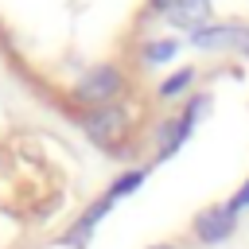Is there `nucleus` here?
Here are the masks:
<instances>
[{
  "instance_id": "3",
  "label": "nucleus",
  "mask_w": 249,
  "mask_h": 249,
  "mask_svg": "<svg viewBox=\"0 0 249 249\" xmlns=\"http://www.w3.org/2000/svg\"><path fill=\"white\" fill-rule=\"evenodd\" d=\"M233 226H237V210L226 202V206H214V210H206L202 218H198V226H195V233L202 237V241H226L230 233H233Z\"/></svg>"
},
{
  "instance_id": "9",
  "label": "nucleus",
  "mask_w": 249,
  "mask_h": 249,
  "mask_svg": "<svg viewBox=\"0 0 249 249\" xmlns=\"http://www.w3.org/2000/svg\"><path fill=\"white\" fill-rule=\"evenodd\" d=\"M187 82H191V70H183V74L167 78V82L160 86V93H163V97H175V93H183V89H187Z\"/></svg>"
},
{
  "instance_id": "12",
  "label": "nucleus",
  "mask_w": 249,
  "mask_h": 249,
  "mask_svg": "<svg viewBox=\"0 0 249 249\" xmlns=\"http://www.w3.org/2000/svg\"><path fill=\"white\" fill-rule=\"evenodd\" d=\"M156 249H171V245H156Z\"/></svg>"
},
{
  "instance_id": "5",
  "label": "nucleus",
  "mask_w": 249,
  "mask_h": 249,
  "mask_svg": "<svg viewBox=\"0 0 249 249\" xmlns=\"http://www.w3.org/2000/svg\"><path fill=\"white\" fill-rule=\"evenodd\" d=\"M233 39H237V23H233V27H226V23H202V27L191 35V43H195V47H202V51L233 47Z\"/></svg>"
},
{
  "instance_id": "7",
  "label": "nucleus",
  "mask_w": 249,
  "mask_h": 249,
  "mask_svg": "<svg viewBox=\"0 0 249 249\" xmlns=\"http://www.w3.org/2000/svg\"><path fill=\"white\" fill-rule=\"evenodd\" d=\"M140 183H144V171H124V175H121V179H117V183L109 187L113 202H117V198H124V195H132V191H136Z\"/></svg>"
},
{
  "instance_id": "6",
  "label": "nucleus",
  "mask_w": 249,
  "mask_h": 249,
  "mask_svg": "<svg viewBox=\"0 0 249 249\" xmlns=\"http://www.w3.org/2000/svg\"><path fill=\"white\" fill-rule=\"evenodd\" d=\"M109 206H113V195H101V198H97V202H93V206H89V210L82 214V222H78V226H74V230H70V233H66L62 241H66V245H86V237L93 233L97 218H101V214H105Z\"/></svg>"
},
{
  "instance_id": "10",
  "label": "nucleus",
  "mask_w": 249,
  "mask_h": 249,
  "mask_svg": "<svg viewBox=\"0 0 249 249\" xmlns=\"http://www.w3.org/2000/svg\"><path fill=\"white\" fill-rule=\"evenodd\" d=\"M230 206H233V210H241V206H249V183H245V187H241V195H237V198H233V202H230Z\"/></svg>"
},
{
  "instance_id": "11",
  "label": "nucleus",
  "mask_w": 249,
  "mask_h": 249,
  "mask_svg": "<svg viewBox=\"0 0 249 249\" xmlns=\"http://www.w3.org/2000/svg\"><path fill=\"white\" fill-rule=\"evenodd\" d=\"M179 0H152V12H171Z\"/></svg>"
},
{
  "instance_id": "2",
  "label": "nucleus",
  "mask_w": 249,
  "mask_h": 249,
  "mask_svg": "<svg viewBox=\"0 0 249 249\" xmlns=\"http://www.w3.org/2000/svg\"><path fill=\"white\" fill-rule=\"evenodd\" d=\"M82 124H86V132H89L97 144H105V148H117L121 136H124V113H121L117 105L86 109V113H82Z\"/></svg>"
},
{
  "instance_id": "4",
  "label": "nucleus",
  "mask_w": 249,
  "mask_h": 249,
  "mask_svg": "<svg viewBox=\"0 0 249 249\" xmlns=\"http://www.w3.org/2000/svg\"><path fill=\"white\" fill-rule=\"evenodd\" d=\"M206 16H210V0H179V4L167 12V19H171L175 27H191V31H198V27L206 23Z\"/></svg>"
},
{
  "instance_id": "8",
  "label": "nucleus",
  "mask_w": 249,
  "mask_h": 249,
  "mask_svg": "<svg viewBox=\"0 0 249 249\" xmlns=\"http://www.w3.org/2000/svg\"><path fill=\"white\" fill-rule=\"evenodd\" d=\"M175 54V39H160V43H148L144 47V58L148 62H167Z\"/></svg>"
},
{
  "instance_id": "1",
  "label": "nucleus",
  "mask_w": 249,
  "mask_h": 249,
  "mask_svg": "<svg viewBox=\"0 0 249 249\" xmlns=\"http://www.w3.org/2000/svg\"><path fill=\"white\" fill-rule=\"evenodd\" d=\"M121 86H124V78H121L117 66H93V70L78 82V97H82L89 109H97V105H113V97L121 93Z\"/></svg>"
}]
</instances>
